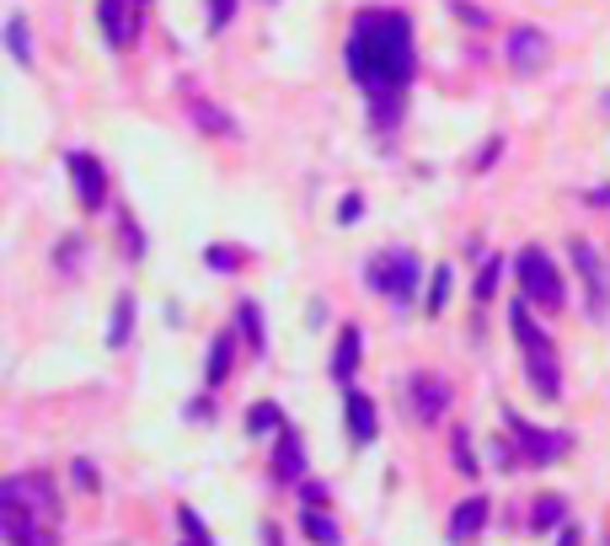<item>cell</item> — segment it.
Here are the masks:
<instances>
[{
    "instance_id": "obj_5",
    "label": "cell",
    "mask_w": 610,
    "mask_h": 546,
    "mask_svg": "<svg viewBox=\"0 0 610 546\" xmlns=\"http://www.w3.org/2000/svg\"><path fill=\"white\" fill-rule=\"evenodd\" d=\"M514 279H520V290H525V301L536 305V311H562L568 301V284H562V268L551 263L541 246H525L520 257H514Z\"/></svg>"
},
{
    "instance_id": "obj_18",
    "label": "cell",
    "mask_w": 610,
    "mask_h": 546,
    "mask_svg": "<svg viewBox=\"0 0 610 546\" xmlns=\"http://www.w3.org/2000/svg\"><path fill=\"white\" fill-rule=\"evenodd\" d=\"M231 354H236V332H220L209 343V360H204V380L209 386H225L231 380Z\"/></svg>"
},
{
    "instance_id": "obj_32",
    "label": "cell",
    "mask_w": 610,
    "mask_h": 546,
    "mask_svg": "<svg viewBox=\"0 0 610 546\" xmlns=\"http://www.w3.org/2000/svg\"><path fill=\"white\" fill-rule=\"evenodd\" d=\"M455 16H461V22H472V27H488V11H483V5H472V0H455Z\"/></svg>"
},
{
    "instance_id": "obj_9",
    "label": "cell",
    "mask_w": 610,
    "mask_h": 546,
    "mask_svg": "<svg viewBox=\"0 0 610 546\" xmlns=\"http://www.w3.org/2000/svg\"><path fill=\"white\" fill-rule=\"evenodd\" d=\"M568 257H573V268H578V279H584L589 316H595V321H606L610 316V290H606V274H600V252L584 242V236H573V242H568Z\"/></svg>"
},
{
    "instance_id": "obj_17",
    "label": "cell",
    "mask_w": 610,
    "mask_h": 546,
    "mask_svg": "<svg viewBox=\"0 0 610 546\" xmlns=\"http://www.w3.org/2000/svg\"><path fill=\"white\" fill-rule=\"evenodd\" d=\"M236 327H242V338H246V349L263 360L268 354V327H263V305L257 301H236Z\"/></svg>"
},
{
    "instance_id": "obj_16",
    "label": "cell",
    "mask_w": 610,
    "mask_h": 546,
    "mask_svg": "<svg viewBox=\"0 0 610 546\" xmlns=\"http://www.w3.org/2000/svg\"><path fill=\"white\" fill-rule=\"evenodd\" d=\"M187 108H193V119L204 134H220V139H242V123L231 119L225 108H215V102H204V97H187Z\"/></svg>"
},
{
    "instance_id": "obj_10",
    "label": "cell",
    "mask_w": 610,
    "mask_h": 546,
    "mask_svg": "<svg viewBox=\"0 0 610 546\" xmlns=\"http://www.w3.org/2000/svg\"><path fill=\"white\" fill-rule=\"evenodd\" d=\"M273 477L284 487H301L305 483V439L295 428L273 434Z\"/></svg>"
},
{
    "instance_id": "obj_19",
    "label": "cell",
    "mask_w": 610,
    "mask_h": 546,
    "mask_svg": "<svg viewBox=\"0 0 610 546\" xmlns=\"http://www.w3.org/2000/svg\"><path fill=\"white\" fill-rule=\"evenodd\" d=\"M5 49H11V60L22 64V70H33V33H27V16L22 11L5 16Z\"/></svg>"
},
{
    "instance_id": "obj_4",
    "label": "cell",
    "mask_w": 610,
    "mask_h": 546,
    "mask_svg": "<svg viewBox=\"0 0 610 546\" xmlns=\"http://www.w3.org/2000/svg\"><path fill=\"white\" fill-rule=\"evenodd\" d=\"M369 290L375 295H386L391 305H413L418 295V279H424V263H418V252L413 246H391V252H375L369 257Z\"/></svg>"
},
{
    "instance_id": "obj_11",
    "label": "cell",
    "mask_w": 610,
    "mask_h": 546,
    "mask_svg": "<svg viewBox=\"0 0 610 546\" xmlns=\"http://www.w3.org/2000/svg\"><path fill=\"white\" fill-rule=\"evenodd\" d=\"M413 418H424V424H439L444 418V408H450V386L439 380V375H413Z\"/></svg>"
},
{
    "instance_id": "obj_6",
    "label": "cell",
    "mask_w": 610,
    "mask_h": 546,
    "mask_svg": "<svg viewBox=\"0 0 610 546\" xmlns=\"http://www.w3.org/2000/svg\"><path fill=\"white\" fill-rule=\"evenodd\" d=\"M503 424H509V434H514V456H520L525 466H551V461H562V456L573 450V434L536 428V424H525L520 413H503Z\"/></svg>"
},
{
    "instance_id": "obj_28",
    "label": "cell",
    "mask_w": 610,
    "mask_h": 546,
    "mask_svg": "<svg viewBox=\"0 0 610 546\" xmlns=\"http://www.w3.org/2000/svg\"><path fill=\"white\" fill-rule=\"evenodd\" d=\"M498 274H503V263H498V257H488V263H483V274H477V301H483V305H488L492 290H498Z\"/></svg>"
},
{
    "instance_id": "obj_24",
    "label": "cell",
    "mask_w": 610,
    "mask_h": 546,
    "mask_svg": "<svg viewBox=\"0 0 610 546\" xmlns=\"http://www.w3.org/2000/svg\"><path fill=\"white\" fill-rule=\"evenodd\" d=\"M450 284H455V274L439 263V268H434V284H428V316H439V311L450 305Z\"/></svg>"
},
{
    "instance_id": "obj_34",
    "label": "cell",
    "mask_w": 610,
    "mask_h": 546,
    "mask_svg": "<svg viewBox=\"0 0 610 546\" xmlns=\"http://www.w3.org/2000/svg\"><path fill=\"white\" fill-rule=\"evenodd\" d=\"M301 498H305V509H321V503H327V487L305 477V483H301Z\"/></svg>"
},
{
    "instance_id": "obj_25",
    "label": "cell",
    "mask_w": 610,
    "mask_h": 546,
    "mask_svg": "<svg viewBox=\"0 0 610 546\" xmlns=\"http://www.w3.org/2000/svg\"><path fill=\"white\" fill-rule=\"evenodd\" d=\"M450 456H455V466H461L466 477H477V450H472V434H466V428L450 434Z\"/></svg>"
},
{
    "instance_id": "obj_7",
    "label": "cell",
    "mask_w": 610,
    "mask_h": 546,
    "mask_svg": "<svg viewBox=\"0 0 610 546\" xmlns=\"http://www.w3.org/2000/svg\"><path fill=\"white\" fill-rule=\"evenodd\" d=\"M503 60L514 75H541L551 60V38L536 27V22H520V27H509V44H503Z\"/></svg>"
},
{
    "instance_id": "obj_37",
    "label": "cell",
    "mask_w": 610,
    "mask_h": 546,
    "mask_svg": "<svg viewBox=\"0 0 610 546\" xmlns=\"http://www.w3.org/2000/svg\"><path fill=\"white\" fill-rule=\"evenodd\" d=\"M263 546H284V531L279 525H263Z\"/></svg>"
},
{
    "instance_id": "obj_36",
    "label": "cell",
    "mask_w": 610,
    "mask_h": 546,
    "mask_svg": "<svg viewBox=\"0 0 610 546\" xmlns=\"http://www.w3.org/2000/svg\"><path fill=\"white\" fill-rule=\"evenodd\" d=\"M498 150H503V134H492V139H488V150L477 156V167H492V156H498Z\"/></svg>"
},
{
    "instance_id": "obj_31",
    "label": "cell",
    "mask_w": 610,
    "mask_h": 546,
    "mask_svg": "<svg viewBox=\"0 0 610 546\" xmlns=\"http://www.w3.org/2000/svg\"><path fill=\"white\" fill-rule=\"evenodd\" d=\"M123 252H129V257H139V252H145V236H139V226H134L129 215H123Z\"/></svg>"
},
{
    "instance_id": "obj_40",
    "label": "cell",
    "mask_w": 610,
    "mask_h": 546,
    "mask_svg": "<svg viewBox=\"0 0 610 546\" xmlns=\"http://www.w3.org/2000/svg\"><path fill=\"white\" fill-rule=\"evenodd\" d=\"M263 5H273V0H263Z\"/></svg>"
},
{
    "instance_id": "obj_39",
    "label": "cell",
    "mask_w": 610,
    "mask_h": 546,
    "mask_svg": "<svg viewBox=\"0 0 610 546\" xmlns=\"http://www.w3.org/2000/svg\"><path fill=\"white\" fill-rule=\"evenodd\" d=\"M589 204H610V187H595V193H589Z\"/></svg>"
},
{
    "instance_id": "obj_20",
    "label": "cell",
    "mask_w": 610,
    "mask_h": 546,
    "mask_svg": "<svg viewBox=\"0 0 610 546\" xmlns=\"http://www.w3.org/2000/svg\"><path fill=\"white\" fill-rule=\"evenodd\" d=\"M301 531L316 546H343V531L332 525V514H327V509H301Z\"/></svg>"
},
{
    "instance_id": "obj_21",
    "label": "cell",
    "mask_w": 610,
    "mask_h": 546,
    "mask_svg": "<svg viewBox=\"0 0 610 546\" xmlns=\"http://www.w3.org/2000/svg\"><path fill=\"white\" fill-rule=\"evenodd\" d=\"M568 520V498L562 493H541L536 509H530V531H557Z\"/></svg>"
},
{
    "instance_id": "obj_3",
    "label": "cell",
    "mask_w": 610,
    "mask_h": 546,
    "mask_svg": "<svg viewBox=\"0 0 610 546\" xmlns=\"http://www.w3.org/2000/svg\"><path fill=\"white\" fill-rule=\"evenodd\" d=\"M509 327H514V338L525 349V375H530L536 397L541 402H557L562 397V364H557V343L547 338V327L530 316V301L509 305Z\"/></svg>"
},
{
    "instance_id": "obj_13",
    "label": "cell",
    "mask_w": 610,
    "mask_h": 546,
    "mask_svg": "<svg viewBox=\"0 0 610 546\" xmlns=\"http://www.w3.org/2000/svg\"><path fill=\"white\" fill-rule=\"evenodd\" d=\"M483 525H488V498L483 493H472L466 503H455V514H450V542L466 546L483 536Z\"/></svg>"
},
{
    "instance_id": "obj_27",
    "label": "cell",
    "mask_w": 610,
    "mask_h": 546,
    "mask_svg": "<svg viewBox=\"0 0 610 546\" xmlns=\"http://www.w3.org/2000/svg\"><path fill=\"white\" fill-rule=\"evenodd\" d=\"M178 520H183V536H187V546H215L209 542V531H204V520H198V514H193V509H178Z\"/></svg>"
},
{
    "instance_id": "obj_8",
    "label": "cell",
    "mask_w": 610,
    "mask_h": 546,
    "mask_svg": "<svg viewBox=\"0 0 610 546\" xmlns=\"http://www.w3.org/2000/svg\"><path fill=\"white\" fill-rule=\"evenodd\" d=\"M64 167H70V182H75V204H81L86 215H97V209L108 204V172H102V161H97L91 150H70Z\"/></svg>"
},
{
    "instance_id": "obj_1",
    "label": "cell",
    "mask_w": 610,
    "mask_h": 546,
    "mask_svg": "<svg viewBox=\"0 0 610 546\" xmlns=\"http://www.w3.org/2000/svg\"><path fill=\"white\" fill-rule=\"evenodd\" d=\"M343 64L359 81V92L369 97L375 123H396L402 97L413 86L418 70V49H413V16L396 5H369L354 16L349 44H343Z\"/></svg>"
},
{
    "instance_id": "obj_30",
    "label": "cell",
    "mask_w": 610,
    "mask_h": 546,
    "mask_svg": "<svg viewBox=\"0 0 610 546\" xmlns=\"http://www.w3.org/2000/svg\"><path fill=\"white\" fill-rule=\"evenodd\" d=\"M70 477H75V487H81V493H97V466H91V461H75V466H70Z\"/></svg>"
},
{
    "instance_id": "obj_35",
    "label": "cell",
    "mask_w": 610,
    "mask_h": 546,
    "mask_svg": "<svg viewBox=\"0 0 610 546\" xmlns=\"http://www.w3.org/2000/svg\"><path fill=\"white\" fill-rule=\"evenodd\" d=\"M75 252H81V236H70L60 246V274H75Z\"/></svg>"
},
{
    "instance_id": "obj_33",
    "label": "cell",
    "mask_w": 610,
    "mask_h": 546,
    "mask_svg": "<svg viewBox=\"0 0 610 546\" xmlns=\"http://www.w3.org/2000/svg\"><path fill=\"white\" fill-rule=\"evenodd\" d=\"M359 215H365V198H359V193H349V198L338 204V220L349 226V220H359Z\"/></svg>"
},
{
    "instance_id": "obj_38",
    "label": "cell",
    "mask_w": 610,
    "mask_h": 546,
    "mask_svg": "<svg viewBox=\"0 0 610 546\" xmlns=\"http://www.w3.org/2000/svg\"><path fill=\"white\" fill-rule=\"evenodd\" d=\"M557 546H578V531H573V525H568V531H562V536H557Z\"/></svg>"
},
{
    "instance_id": "obj_22",
    "label": "cell",
    "mask_w": 610,
    "mask_h": 546,
    "mask_svg": "<svg viewBox=\"0 0 610 546\" xmlns=\"http://www.w3.org/2000/svg\"><path fill=\"white\" fill-rule=\"evenodd\" d=\"M284 413H279V402H257L252 413H246V434L252 439H263V434H284Z\"/></svg>"
},
{
    "instance_id": "obj_12",
    "label": "cell",
    "mask_w": 610,
    "mask_h": 546,
    "mask_svg": "<svg viewBox=\"0 0 610 546\" xmlns=\"http://www.w3.org/2000/svg\"><path fill=\"white\" fill-rule=\"evenodd\" d=\"M343 418H349V439L365 450V445H375V402H369L359 386H349L343 391Z\"/></svg>"
},
{
    "instance_id": "obj_29",
    "label": "cell",
    "mask_w": 610,
    "mask_h": 546,
    "mask_svg": "<svg viewBox=\"0 0 610 546\" xmlns=\"http://www.w3.org/2000/svg\"><path fill=\"white\" fill-rule=\"evenodd\" d=\"M204 5H209V33H225L236 16V0H204Z\"/></svg>"
},
{
    "instance_id": "obj_15",
    "label": "cell",
    "mask_w": 610,
    "mask_h": 546,
    "mask_svg": "<svg viewBox=\"0 0 610 546\" xmlns=\"http://www.w3.org/2000/svg\"><path fill=\"white\" fill-rule=\"evenodd\" d=\"M97 22H102V33H108L113 49L134 44V11H129V0H97Z\"/></svg>"
},
{
    "instance_id": "obj_14",
    "label": "cell",
    "mask_w": 610,
    "mask_h": 546,
    "mask_svg": "<svg viewBox=\"0 0 610 546\" xmlns=\"http://www.w3.org/2000/svg\"><path fill=\"white\" fill-rule=\"evenodd\" d=\"M359 349H365V332L349 321L343 332H338V349H332V380L349 391L354 386V369H359Z\"/></svg>"
},
{
    "instance_id": "obj_2",
    "label": "cell",
    "mask_w": 610,
    "mask_h": 546,
    "mask_svg": "<svg viewBox=\"0 0 610 546\" xmlns=\"http://www.w3.org/2000/svg\"><path fill=\"white\" fill-rule=\"evenodd\" d=\"M22 531H60V493L38 472H16L0 483V536Z\"/></svg>"
},
{
    "instance_id": "obj_23",
    "label": "cell",
    "mask_w": 610,
    "mask_h": 546,
    "mask_svg": "<svg viewBox=\"0 0 610 546\" xmlns=\"http://www.w3.org/2000/svg\"><path fill=\"white\" fill-rule=\"evenodd\" d=\"M129 332H134V295L123 290L119 301H113V327H108V349H123V343H129Z\"/></svg>"
},
{
    "instance_id": "obj_26",
    "label": "cell",
    "mask_w": 610,
    "mask_h": 546,
    "mask_svg": "<svg viewBox=\"0 0 610 546\" xmlns=\"http://www.w3.org/2000/svg\"><path fill=\"white\" fill-rule=\"evenodd\" d=\"M204 263H209L215 274H236V268H242V246H209Z\"/></svg>"
}]
</instances>
